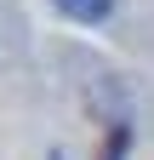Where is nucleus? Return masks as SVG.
<instances>
[{
  "label": "nucleus",
  "mask_w": 154,
  "mask_h": 160,
  "mask_svg": "<svg viewBox=\"0 0 154 160\" xmlns=\"http://www.w3.org/2000/svg\"><path fill=\"white\" fill-rule=\"evenodd\" d=\"M63 17H74V23H103V17L114 12V0H51Z\"/></svg>",
  "instance_id": "obj_1"
}]
</instances>
